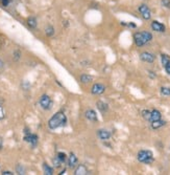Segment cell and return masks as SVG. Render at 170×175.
Returning <instances> with one entry per match:
<instances>
[{
    "label": "cell",
    "mask_w": 170,
    "mask_h": 175,
    "mask_svg": "<svg viewBox=\"0 0 170 175\" xmlns=\"http://www.w3.org/2000/svg\"><path fill=\"white\" fill-rule=\"evenodd\" d=\"M66 123H67L66 114H65L64 112L60 111V112H57V113L48 121V127L50 128V129L54 130V129H57V128L65 126Z\"/></svg>",
    "instance_id": "6da1fadb"
},
{
    "label": "cell",
    "mask_w": 170,
    "mask_h": 175,
    "mask_svg": "<svg viewBox=\"0 0 170 175\" xmlns=\"http://www.w3.org/2000/svg\"><path fill=\"white\" fill-rule=\"evenodd\" d=\"M152 40V34L144 30V32H138L134 35V41L135 44L138 47H141L145 44H147L148 42H150Z\"/></svg>",
    "instance_id": "7a4b0ae2"
},
{
    "label": "cell",
    "mask_w": 170,
    "mask_h": 175,
    "mask_svg": "<svg viewBox=\"0 0 170 175\" xmlns=\"http://www.w3.org/2000/svg\"><path fill=\"white\" fill-rule=\"evenodd\" d=\"M138 161L142 162V164H146L149 165L151 162H153L154 157H153V153L150 151V150H140L138 152L137 155Z\"/></svg>",
    "instance_id": "3957f363"
},
{
    "label": "cell",
    "mask_w": 170,
    "mask_h": 175,
    "mask_svg": "<svg viewBox=\"0 0 170 175\" xmlns=\"http://www.w3.org/2000/svg\"><path fill=\"white\" fill-rule=\"evenodd\" d=\"M138 10H139V13L141 14V16L144 20H149L151 18V11H150V8H148L147 4H145V3L140 4L138 8Z\"/></svg>",
    "instance_id": "277c9868"
},
{
    "label": "cell",
    "mask_w": 170,
    "mask_h": 175,
    "mask_svg": "<svg viewBox=\"0 0 170 175\" xmlns=\"http://www.w3.org/2000/svg\"><path fill=\"white\" fill-rule=\"evenodd\" d=\"M40 105H41V107L43 109H45V110H49V109H51L52 107V101L51 99L49 98V96L47 95H43L41 98H40Z\"/></svg>",
    "instance_id": "5b68a950"
},
{
    "label": "cell",
    "mask_w": 170,
    "mask_h": 175,
    "mask_svg": "<svg viewBox=\"0 0 170 175\" xmlns=\"http://www.w3.org/2000/svg\"><path fill=\"white\" fill-rule=\"evenodd\" d=\"M104 91H106V86H104L103 84H101V83L94 84V85L92 86V88H91V92L93 93V95H95V96L102 95Z\"/></svg>",
    "instance_id": "8992f818"
},
{
    "label": "cell",
    "mask_w": 170,
    "mask_h": 175,
    "mask_svg": "<svg viewBox=\"0 0 170 175\" xmlns=\"http://www.w3.org/2000/svg\"><path fill=\"white\" fill-rule=\"evenodd\" d=\"M151 29L157 33H164L166 30V26L164 25L162 22H160V21L153 20L152 22H151Z\"/></svg>",
    "instance_id": "52a82bcc"
},
{
    "label": "cell",
    "mask_w": 170,
    "mask_h": 175,
    "mask_svg": "<svg viewBox=\"0 0 170 175\" xmlns=\"http://www.w3.org/2000/svg\"><path fill=\"white\" fill-rule=\"evenodd\" d=\"M140 59L143 62L152 63V62H154V60H156V57H154L153 54H151V52H141Z\"/></svg>",
    "instance_id": "ba28073f"
},
{
    "label": "cell",
    "mask_w": 170,
    "mask_h": 175,
    "mask_svg": "<svg viewBox=\"0 0 170 175\" xmlns=\"http://www.w3.org/2000/svg\"><path fill=\"white\" fill-rule=\"evenodd\" d=\"M38 139H39L38 135H36V134H32V133L25 134V136H24V140L27 142V143H30L33 147L38 144Z\"/></svg>",
    "instance_id": "9c48e42d"
},
{
    "label": "cell",
    "mask_w": 170,
    "mask_h": 175,
    "mask_svg": "<svg viewBox=\"0 0 170 175\" xmlns=\"http://www.w3.org/2000/svg\"><path fill=\"white\" fill-rule=\"evenodd\" d=\"M97 135L101 140H108V139H110L111 133H110V131H108L106 129H99L97 132Z\"/></svg>",
    "instance_id": "30bf717a"
},
{
    "label": "cell",
    "mask_w": 170,
    "mask_h": 175,
    "mask_svg": "<svg viewBox=\"0 0 170 175\" xmlns=\"http://www.w3.org/2000/svg\"><path fill=\"white\" fill-rule=\"evenodd\" d=\"M85 114H86V118H87L89 121H91V122H97L98 121L96 112H95L93 109H89V110L86 111Z\"/></svg>",
    "instance_id": "8fae6325"
},
{
    "label": "cell",
    "mask_w": 170,
    "mask_h": 175,
    "mask_svg": "<svg viewBox=\"0 0 170 175\" xmlns=\"http://www.w3.org/2000/svg\"><path fill=\"white\" fill-rule=\"evenodd\" d=\"M88 173H89L88 169L85 165H79L78 167L75 169V171H74V174L75 175H86Z\"/></svg>",
    "instance_id": "7c38bea8"
},
{
    "label": "cell",
    "mask_w": 170,
    "mask_h": 175,
    "mask_svg": "<svg viewBox=\"0 0 170 175\" xmlns=\"http://www.w3.org/2000/svg\"><path fill=\"white\" fill-rule=\"evenodd\" d=\"M161 118H162V114H161V112H160L159 110H157V109H153V110L150 111V118H149V122H153V121L161 120Z\"/></svg>",
    "instance_id": "4fadbf2b"
},
{
    "label": "cell",
    "mask_w": 170,
    "mask_h": 175,
    "mask_svg": "<svg viewBox=\"0 0 170 175\" xmlns=\"http://www.w3.org/2000/svg\"><path fill=\"white\" fill-rule=\"evenodd\" d=\"M76 165H77V157H76V155L73 154V153H71L70 156H69V159H68V166H69L70 168H74Z\"/></svg>",
    "instance_id": "5bb4252c"
},
{
    "label": "cell",
    "mask_w": 170,
    "mask_h": 175,
    "mask_svg": "<svg viewBox=\"0 0 170 175\" xmlns=\"http://www.w3.org/2000/svg\"><path fill=\"white\" fill-rule=\"evenodd\" d=\"M150 123H151V128L156 130V129H159V128H161V127H163L164 125L166 124V122L163 120H158V121L150 122Z\"/></svg>",
    "instance_id": "9a60e30c"
},
{
    "label": "cell",
    "mask_w": 170,
    "mask_h": 175,
    "mask_svg": "<svg viewBox=\"0 0 170 175\" xmlns=\"http://www.w3.org/2000/svg\"><path fill=\"white\" fill-rule=\"evenodd\" d=\"M96 105H97V108L99 109L101 112H107L108 110H109V105L102 101H98L96 103Z\"/></svg>",
    "instance_id": "2e32d148"
},
{
    "label": "cell",
    "mask_w": 170,
    "mask_h": 175,
    "mask_svg": "<svg viewBox=\"0 0 170 175\" xmlns=\"http://www.w3.org/2000/svg\"><path fill=\"white\" fill-rule=\"evenodd\" d=\"M26 23L27 25H28L30 29H36L37 27V24H38V22H37V19L35 17H28L26 20Z\"/></svg>",
    "instance_id": "e0dca14e"
},
{
    "label": "cell",
    "mask_w": 170,
    "mask_h": 175,
    "mask_svg": "<svg viewBox=\"0 0 170 175\" xmlns=\"http://www.w3.org/2000/svg\"><path fill=\"white\" fill-rule=\"evenodd\" d=\"M43 170H44V173L46 175H52L53 174V169H52L49 165L46 164V162L43 164Z\"/></svg>",
    "instance_id": "ac0fdd59"
},
{
    "label": "cell",
    "mask_w": 170,
    "mask_h": 175,
    "mask_svg": "<svg viewBox=\"0 0 170 175\" xmlns=\"http://www.w3.org/2000/svg\"><path fill=\"white\" fill-rule=\"evenodd\" d=\"M92 80H93V78L91 76H89V74H82V76H80V81H82V83H90L92 82Z\"/></svg>",
    "instance_id": "d6986e66"
},
{
    "label": "cell",
    "mask_w": 170,
    "mask_h": 175,
    "mask_svg": "<svg viewBox=\"0 0 170 175\" xmlns=\"http://www.w3.org/2000/svg\"><path fill=\"white\" fill-rule=\"evenodd\" d=\"M45 33H46V35H47L48 37H52L54 35V29H53V26H51V25H49L46 27V30H45Z\"/></svg>",
    "instance_id": "ffe728a7"
},
{
    "label": "cell",
    "mask_w": 170,
    "mask_h": 175,
    "mask_svg": "<svg viewBox=\"0 0 170 175\" xmlns=\"http://www.w3.org/2000/svg\"><path fill=\"white\" fill-rule=\"evenodd\" d=\"M161 61H162V65H163V66H165V65L170 61L169 56H167L165 54H162V55H161Z\"/></svg>",
    "instance_id": "44dd1931"
},
{
    "label": "cell",
    "mask_w": 170,
    "mask_h": 175,
    "mask_svg": "<svg viewBox=\"0 0 170 175\" xmlns=\"http://www.w3.org/2000/svg\"><path fill=\"white\" fill-rule=\"evenodd\" d=\"M161 95L169 96H170V87H161Z\"/></svg>",
    "instance_id": "7402d4cb"
},
{
    "label": "cell",
    "mask_w": 170,
    "mask_h": 175,
    "mask_svg": "<svg viewBox=\"0 0 170 175\" xmlns=\"http://www.w3.org/2000/svg\"><path fill=\"white\" fill-rule=\"evenodd\" d=\"M57 157H58V159H60L62 164L67 161V155H66V153H64V152H58Z\"/></svg>",
    "instance_id": "603a6c76"
},
{
    "label": "cell",
    "mask_w": 170,
    "mask_h": 175,
    "mask_svg": "<svg viewBox=\"0 0 170 175\" xmlns=\"http://www.w3.org/2000/svg\"><path fill=\"white\" fill-rule=\"evenodd\" d=\"M141 114H142V117H143L145 120H147V121H149V118H150V111L149 110H142L141 112Z\"/></svg>",
    "instance_id": "cb8c5ba5"
},
{
    "label": "cell",
    "mask_w": 170,
    "mask_h": 175,
    "mask_svg": "<svg viewBox=\"0 0 170 175\" xmlns=\"http://www.w3.org/2000/svg\"><path fill=\"white\" fill-rule=\"evenodd\" d=\"M121 25L131 27V29H136V27H137V25H136L135 23H132V22H121Z\"/></svg>",
    "instance_id": "d4e9b609"
},
{
    "label": "cell",
    "mask_w": 170,
    "mask_h": 175,
    "mask_svg": "<svg viewBox=\"0 0 170 175\" xmlns=\"http://www.w3.org/2000/svg\"><path fill=\"white\" fill-rule=\"evenodd\" d=\"M161 4H162L164 8H170V0H161Z\"/></svg>",
    "instance_id": "484cf974"
},
{
    "label": "cell",
    "mask_w": 170,
    "mask_h": 175,
    "mask_svg": "<svg viewBox=\"0 0 170 175\" xmlns=\"http://www.w3.org/2000/svg\"><path fill=\"white\" fill-rule=\"evenodd\" d=\"M53 165H54L55 168H60L61 166H62V162H61V161H60V159H58V157H55V158L53 159Z\"/></svg>",
    "instance_id": "4316f807"
},
{
    "label": "cell",
    "mask_w": 170,
    "mask_h": 175,
    "mask_svg": "<svg viewBox=\"0 0 170 175\" xmlns=\"http://www.w3.org/2000/svg\"><path fill=\"white\" fill-rule=\"evenodd\" d=\"M4 118H5V113H4V110H3V107L0 105V120H3Z\"/></svg>",
    "instance_id": "83f0119b"
},
{
    "label": "cell",
    "mask_w": 170,
    "mask_h": 175,
    "mask_svg": "<svg viewBox=\"0 0 170 175\" xmlns=\"http://www.w3.org/2000/svg\"><path fill=\"white\" fill-rule=\"evenodd\" d=\"M164 68H165V70H166V73L169 74L170 76V61L168 62V63H167L165 66H164Z\"/></svg>",
    "instance_id": "f1b7e54d"
},
{
    "label": "cell",
    "mask_w": 170,
    "mask_h": 175,
    "mask_svg": "<svg viewBox=\"0 0 170 175\" xmlns=\"http://www.w3.org/2000/svg\"><path fill=\"white\" fill-rule=\"evenodd\" d=\"M17 172L19 174H24V169L23 168H21V166H17Z\"/></svg>",
    "instance_id": "f546056e"
},
{
    "label": "cell",
    "mask_w": 170,
    "mask_h": 175,
    "mask_svg": "<svg viewBox=\"0 0 170 175\" xmlns=\"http://www.w3.org/2000/svg\"><path fill=\"white\" fill-rule=\"evenodd\" d=\"M14 55H15V60H19V59H20V52L19 51H16V52H14Z\"/></svg>",
    "instance_id": "4dcf8cb0"
},
{
    "label": "cell",
    "mask_w": 170,
    "mask_h": 175,
    "mask_svg": "<svg viewBox=\"0 0 170 175\" xmlns=\"http://www.w3.org/2000/svg\"><path fill=\"white\" fill-rule=\"evenodd\" d=\"M1 2H2V5H3V7H8V3H10V0H1Z\"/></svg>",
    "instance_id": "1f68e13d"
},
{
    "label": "cell",
    "mask_w": 170,
    "mask_h": 175,
    "mask_svg": "<svg viewBox=\"0 0 170 175\" xmlns=\"http://www.w3.org/2000/svg\"><path fill=\"white\" fill-rule=\"evenodd\" d=\"M14 173L13 172H11V171H3L2 172V175H13Z\"/></svg>",
    "instance_id": "d6a6232c"
},
{
    "label": "cell",
    "mask_w": 170,
    "mask_h": 175,
    "mask_svg": "<svg viewBox=\"0 0 170 175\" xmlns=\"http://www.w3.org/2000/svg\"><path fill=\"white\" fill-rule=\"evenodd\" d=\"M65 172H66V169H64V170H63V171H62V172H61V173H60V174H61V175H63V174L65 173Z\"/></svg>",
    "instance_id": "836d02e7"
},
{
    "label": "cell",
    "mask_w": 170,
    "mask_h": 175,
    "mask_svg": "<svg viewBox=\"0 0 170 175\" xmlns=\"http://www.w3.org/2000/svg\"><path fill=\"white\" fill-rule=\"evenodd\" d=\"M0 149H2V143H1V139H0Z\"/></svg>",
    "instance_id": "e575fe53"
}]
</instances>
